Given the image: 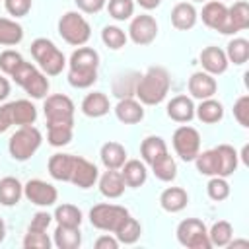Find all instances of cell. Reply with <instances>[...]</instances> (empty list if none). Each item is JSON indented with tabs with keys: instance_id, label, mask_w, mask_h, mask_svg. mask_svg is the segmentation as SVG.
I'll return each mask as SVG.
<instances>
[{
	"instance_id": "obj_8",
	"label": "cell",
	"mask_w": 249,
	"mask_h": 249,
	"mask_svg": "<svg viewBox=\"0 0 249 249\" xmlns=\"http://www.w3.org/2000/svg\"><path fill=\"white\" fill-rule=\"evenodd\" d=\"M177 241L187 249H210L208 230L198 218H185L177 226Z\"/></svg>"
},
{
	"instance_id": "obj_44",
	"label": "cell",
	"mask_w": 249,
	"mask_h": 249,
	"mask_svg": "<svg viewBox=\"0 0 249 249\" xmlns=\"http://www.w3.org/2000/svg\"><path fill=\"white\" fill-rule=\"evenodd\" d=\"M53 245L51 237L47 235V231H39V230H29L23 237V247L25 249H49Z\"/></svg>"
},
{
	"instance_id": "obj_23",
	"label": "cell",
	"mask_w": 249,
	"mask_h": 249,
	"mask_svg": "<svg viewBox=\"0 0 249 249\" xmlns=\"http://www.w3.org/2000/svg\"><path fill=\"white\" fill-rule=\"evenodd\" d=\"M111 109L109 105V97L103 93V91H93V93H88L82 101V113L86 117H91V119H99L103 115H107Z\"/></svg>"
},
{
	"instance_id": "obj_49",
	"label": "cell",
	"mask_w": 249,
	"mask_h": 249,
	"mask_svg": "<svg viewBox=\"0 0 249 249\" xmlns=\"http://www.w3.org/2000/svg\"><path fill=\"white\" fill-rule=\"evenodd\" d=\"M76 6L84 12V14H97L105 8L107 0H74Z\"/></svg>"
},
{
	"instance_id": "obj_17",
	"label": "cell",
	"mask_w": 249,
	"mask_h": 249,
	"mask_svg": "<svg viewBox=\"0 0 249 249\" xmlns=\"http://www.w3.org/2000/svg\"><path fill=\"white\" fill-rule=\"evenodd\" d=\"M165 113L175 123H189L195 117V103L187 95H175L165 107Z\"/></svg>"
},
{
	"instance_id": "obj_2",
	"label": "cell",
	"mask_w": 249,
	"mask_h": 249,
	"mask_svg": "<svg viewBox=\"0 0 249 249\" xmlns=\"http://www.w3.org/2000/svg\"><path fill=\"white\" fill-rule=\"evenodd\" d=\"M169 86H171L169 72L161 66H152L146 70V74L138 76L134 95L142 105H158L165 99Z\"/></svg>"
},
{
	"instance_id": "obj_3",
	"label": "cell",
	"mask_w": 249,
	"mask_h": 249,
	"mask_svg": "<svg viewBox=\"0 0 249 249\" xmlns=\"http://www.w3.org/2000/svg\"><path fill=\"white\" fill-rule=\"evenodd\" d=\"M31 54L35 58V62L39 64V68L43 70V74L47 76H58L66 64V58L62 54V51L47 37H39L31 43Z\"/></svg>"
},
{
	"instance_id": "obj_9",
	"label": "cell",
	"mask_w": 249,
	"mask_h": 249,
	"mask_svg": "<svg viewBox=\"0 0 249 249\" xmlns=\"http://www.w3.org/2000/svg\"><path fill=\"white\" fill-rule=\"evenodd\" d=\"M43 111H45L47 126H54V124L74 126V103L68 95H62V93L47 95L43 103Z\"/></svg>"
},
{
	"instance_id": "obj_41",
	"label": "cell",
	"mask_w": 249,
	"mask_h": 249,
	"mask_svg": "<svg viewBox=\"0 0 249 249\" xmlns=\"http://www.w3.org/2000/svg\"><path fill=\"white\" fill-rule=\"evenodd\" d=\"M126 39H128L126 33L117 25H105L101 31V41L105 43V47H109L113 51L123 49L126 45Z\"/></svg>"
},
{
	"instance_id": "obj_26",
	"label": "cell",
	"mask_w": 249,
	"mask_h": 249,
	"mask_svg": "<svg viewBox=\"0 0 249 249\" xmlns=\"http://www.w3.org/2000/svg\"><path fill=\"white\" fill-rule=\"evenodd\" d=\"M99 158L107 169H121L126 161V150L119 142H105L99 150Z\"/></svg>"
},
{
	"instance_id": "obj_42",
	"label": "cell",
	"mask_w": 249,
	"mask_h": 249,
	"mask_svg": "<svg viewBox=\"0 0 249 249\" xmlns=\"http://www.w3.org/2000/svg\"><path fill=\"white\" fill-rule=\"evenodd\" d=\"M105 6H107L109 16L117 21L130 19L134 14V0H109Z\"/></svg>"
},
{
	"instance_id": "obj_55",
	"label": "cell",
	"mask_w": 249,
	"mask_h": 249,
	"mask_svg": "<svg viewBox=\"0 0 249 249\" xmlns=\"http://www.w3.org/2000/svg\"><path fill=\"white\" fill-rule=\"evenodd\" d=\"M4 237H6V224H4V220L0 218V243L4 241Z\"/></svg>"
},
{
	"instance_id": "obj_10",
	"label": "cell",
	"mask_w": 249,
	"mask_h": 249,
	"mask_svg": "<svg viewBox=\"0 0 249 249\" xmlns=\"http://www.w3.org/2000/svg\"><path fill=\"white\" fill-rule=\"evenodd\" d=\"M173 148L183 161H193L200 152V134L196 128L183 124L173 132Z\"/></svg>"
},
{
	"instance_id": "obj_53",
	"label": "cell",
	"mask_w": 249,
	"mask_h": 249,
	"mask_svg": "<svg viewBox=\"0 0 249 249\" xmlns=\"http://www.w3.org/2000/svg\"><path fill=\"white\" fill-rule=\"evenodd\" d=\"M144 10H154V8H158L160 4H161V0H136Z\"/></svg>"
},
{
	"instance_id": "obj_40",
	"label": "cell",
	"mask_w": 249,
	"mask_h": 249,
	"mask_svg": "<svg viewBox=\"0 0 249 249\" xmlns=\"http://www.w3.org/2000/svg\"><path fill=\"white\" fill-rule=\"evenodd\" d=\"M72 132H74V126H70V124L47 126V140H49L51 146L60 148V146H66L72 140Z\"/></svg>"
},
{
	"instance_id": "obj_14",
	"label": "cell",
	"mask_w": 249,
	"mask_h": 249,
	"mask_svg": "<svg viewBox=\"0 0 249 249\" xmlns=\"http://www.w3.org/2000/svg\"><path fill=\"white\" fill-rule=\"evenodd\" d=\"M99 179V171L97 167L88 161L86 158H80L76 156L74 158V167H72V175H70V183L80 187V189H89L97 183Z\"/></svg>"
},
{
	"instance_id": "obj_34",
	"label": "cell",
	"mask_w": 249,
	"mask_h": 249,
	"mask_svg": "<svg viewBox=\"0 0 249 249\" xmlns=\"http://www.w3.org/2000/svg\"><path fill=\"white\" fill-rule=\"evenodd\" d=\"M231 237H233V228L226 220H218L208 230V239H210V245L212 247H228V243L231 241Z\"/></svg>"
},
{
	"instance_id": "obj_16",
	"label": "cell",
	"mask_w": 249,
	"mask_h": 249,
	"mask_svg": "<svg viewBox=\"0 0 249 249\" xmlns=\"http://www.w3.org/2000/svg\"><path fill=\"white\" fill-rule=\"evenodd\" d=\"M200 64L204 68V72L212 74V76H218V74H224L228 70V56L222 49L218 47H206L200 51Z\"/></svg>"
},
{
	"instance_id": "obj_39",
	"label": "cell",
	"mask_w": 249,
	"mask_h": 249,
	"mask_svg": "<svg viewBox=\"0 0 249 249\" xmlns=\"http://www.w3.org/2000/svg\"><path fill=\"white\" fill-rule=\"evenodd\" d=\"M226 56H228V62H233L237 66L245 64L247 58H249V41L247 39H241V37H235L228 43V51H226Z\"/></svg>"
},
{
	"instance_id": "obj_33",
	"label": "cell",
	"mask_w": 249,
	"mask_h": 249,
	"mask_svg": "<svg viewBox=\"0 0 249 249\" xmlns=\"http://www.w3.org/2000/svg\"><path fill=\"white\" fill-rule=\"evenodd\" d=\"M21 39H23V27L16 19L0 18V45L14 47L21 43Z\"/></svg>"
},
{
	"instance_id": "obj_27",
	"label": "cell",
	"mask_w": 249,
	"mask_h": 249,
	"mask_svg": "<svg viewBox=\"0 0 249 249\" xmlns=\"http://www.w3.org/2000/svg\"><path fill=\"white\" fill-rule=\"evenodd\" d=\"M10 111H12V121L18 126H25V124H33L37 119V109L31 101L27 99H16L10 101Z\"/></svg>"
},
{
	"instance_id": "obj_38",
	"label": "cell",
	"mask_w": 249,
	"mask_h": 249,
	"mask_svg": "<svg viewBox=\"0 0 249 249\" xmlns=\"http://www.w3.org/2000/svg\"><path fill=\"white\" fill-rule=\"evenodd\" d=\"M150 167H152L154 175H156L160 181L169 183V181H173V179L177 177V163H175V160L169 156V152H167L165 156H161L160 160H156Z\"/></svg>"
},
{
	"instance_id": "obj_18",
	"label": "cell",
	"mask_w": 249,
	"mask_h": 249,
	"mask_svg": "<svg viewBox=\"0 0 249 249\" xmlns=\"http://www.w3.org/2000/svg\"><path fill=\"white\" fill-rule=\"evenodd\" d=\"M115 115L121 123L124 124H134L140 123L144 119V107L138 99L134 97H123L119 99V103L115 105Z\"/></svg>"
},
{
	"instance_id": "obj_5",
	"label": "cell",
	"mask_w": 249,
	"mask_h": 249,
	"mask_svg": "<svg viewBox=\"0 0 249 249\" xmlns=\"http://www.w3.org/2000/svg\"><path fill=\"white\" fill-rule=\"evenodd\" d=\"M10 76H12V80H14L18 86H21V88L27 91V95H31L33 99H43V97H47V93H49V80H47V76H45L41 70H37L33 64L21 60Z\"/></svg>"
},
{
	"instance_id": "obj_13",
	"label": "cell",
	"mask_w": 249,
	"mask_h": 249,
	"mask_svg": "<svg viewBox=\"0 0 249 249\" xmlns=\"http://www.w3.org/2000/svg\"><path fill=\"white\" fill-rule=\"evenodd\" d=\"M202 21L206 27L214 29V31H220L224 35H230L228 31V6L220 0H210L204 4L202 8V14H200Z\"/></svg>"
},
{
	"instance_id": "obj_24",
	"label": "cell",
	"mask_w": 249,
	"mask_h": 249,
	"mask_svg": "<svg viewBox=\"0 0 249 249\" xmlns=\"http://www.w3.org/2000/svg\"><path fill=\"white\" fill-rule=\"evenodd\" d=\"M121 175H123L126 187L136 189V187H142L146 183L148 169H146V165L140 160H126L123 163V167H121Z\"/></svg>"
},
{
	"instance_id": "obj_1",
	"label": "cell",
	"mask_w": 249,
	"mask_h": 249,
	"mask_svg": "<svg viewBox=\"0 0 249 249\" xmlns=\"http://www.w3.org/2000/svg\"><path fill=\"white\" fill-rule=\"evenodd\" d=\"M97 66L99 54L91 47H78L68 60V82L72 88L86 89L95 84L97 80Z\"/></svg>"
},
{
	"instance_id": "obj_29",
	"label": "cell",
	"mask_w": 249,
	"mask_h": 249,
	"mask_svg": "<svg viewBox=\"0 0 249 249\" xmlns=\"http://www.w3.org/2000/svg\"><path fill=\"white\" fill-rule=\"evenodd\" d=\"M140 154H142V160L148 165H152L156 160L167 154V144L161 136H146L140 144Z\"/></svg>"
},
{
	"instance_id": "obj_37",
	"label": "cell",
	"mask_w": 249,
	"mask_h": 249,
	"mask_svg": "<svg viewBox=\"0 0 249 249\" xmlns=\"http://www.w3.org/2000/svg\"><path fill=\"white\" fill-rule=\"evenodd\" d=\"M218 158H220V177H230L237 169V152L230 144L216 146Z\"/></svg>"
},
{
	"instance_id": "obj_48",
	"label": "cell",
	"mask_w": 249,
	"mask_h": 249,
	"mask_svg": "<svg viewBox=\"0 0 249 249\" xmlns=\"http://www.w3.org/2000/svg\"><path fill=\"white\" fill-rule=\"evenodd\" d=\"M53 222V216L49 212H35L33 218H31V224H29V230H39V231H47V228L51 226Z\"/></svg>"
},
{
	"instance_id": "obj_11",
	"label": "cell",
	"mask_w": 249,
	"mask_h": 249,
	"mask_svg": "<svg viewBox=\"0 0 249 249\" xmlns=\"http://www.w3.org/2000/svg\"><path fill=\"white\" fill-rule=\"evenodd\" d=\"M23 195L35 206H53L58 198L56 187L43 179H29L23 185Z\"/></svg>"
},
{
	"instance_id": "obj_54",
	"label": "cell",
	"mask_w": 249,
	"mask_h": 249,
	"mask_svg": "<svg viewBox=\"0 0 249 249\" xmlns=\"http://www.w3.org/2000/svg\"><path fill=\"white\" fill-rule=\"evenodd\" d=\"M228 247H249V241L247 239H231L230 243H228Z\"/></svg>"
},
{
	"instance_id": "obj_7",
	"label": "cell",
	"mask_w": 249,
	"mask_h": 249,
	"mask_svg": "<svg viewBox=\"0 0 249 249\" xmlns=\"http://www.w3.org/2000/svg\"><path fill=\"white\" fill-rule=\"evenodd\" d=\"M58 35L74 47H82L89 41L91 37V27L88 23V19L78 14V12H66L60 19H58Z\"/></svg>"
},
{
	"instance_id": "obj_51",
	"label": "cell",
	"mask_w": 249,
	"mask_h": 249,
	"mask_svg": "<svg viewBox=\"0 0 249 249\" xmlns=\"http://www.w3.org/2000/svg\"><path fill=\"white\" fill-rule=\"evenodd\" d=\"M14 124L12 121V111H10V103L6 105H0V134L6 132L10 126Z\"/></svg>"
},
{
	"instance_id": "obj_36",
	"label": "cell",
	"mask_w": 249,
	"mask_h": 249,
	"mask_svg": "<svg viewBox=\"0 0 249 249\" xmlns=\"http://www.w3.org/2000/svg\"><path fill=\"white\" fill-rule=\"evenodd\" d=\"M140 233H142V226H140V222H138L136 218L128 216V218L123 222V226H121L113 235L119 239V243L132 245V243H136V241L140 239Z\"/></svg>"
},
{
	"instance_id": "obj_47",
	"label": "cell",
	"mask_w": 249,
	"mask_h": 249,
	"mask_svg": "<svg viewBox=\"0 0 249 249\" xmlns=\"http://www.w3.org/2000/svg\"><path fill=\"white\" fill-rule=\"evenodd\" d=\"M6 12L14 18H23L31 10V0H4Z\"/></svg>"
},
{
	"instance_id": "obj_56",
	"label": "cell",
	"mask_w": 249,
	"mask_h": 249,
	"mask_svg": "<svg viewBox=\"0 0 249 249\" xmlns=\"http://www.w3.org/2000/svg\"><path fill=\"white\" fill-rule=\"evenodd\" d=\"M195 2H204V0H195Z\"/></svg>"
},
{
	"instance_id": "obj_22",
	"label": "cell",
	"mask_w": 249,
	"mask_h": 249,
	"mask_svg": "<svg viewBox=\"0 0 249 249\" xmlns=\"http://www.w3.org/2000/svg\"><path fill=\"white\" fill-rule=\"evenodd\" d=\"M124 179L121 175V171L117 169H107L101 177H99V191L103 196L107 198H119L124 193Z\"/></svg>"
},
{
	"instance_id": "obj_50",
	"label": "cell",
	"mask_w": 249,
	"mask_h": 249,
	"mask_svg": "<svg viewBox=\"0 0 249 249\" xmlns=\"http://www.w3.org/2000/svg\"><path fill=\"white\" fill-rule=\"evenodd\" d=\"M119 245H121L119 239H117L115 235H109V233L99 235V237L95 239V249H117Z\"/></svg>"
},
{
	"instance_id": "obj_43",
	"label": "cell",
	"mask_w": 249,
	"mask_h": 249,
	"mask_svg": "<svg viewBox=\"0 0 249 249\" xmlns=\"http://www.w3.org/2000/svg\"><path fill=\"white\" fill-rule=\"evenodd\" d=\"M206 193H208V196L212 198V200H216V202H222V200H226L228 196H230V185H228V181H226V177H212L210 181H208V185H206Z\"/></svg>"
},
{
	"instance_id": "obj_19",
	"label": "cell",
	"mask_w": 249,
	"mask_h": 249,
	"mask_svg": "<svg viewBox=\"0 0 249 249\" xmlns=\"http://www.w3.org/2000/svg\"><path fill=\"white\" fill-rule=\"evenodd\" d=\"M196 18H198V14H196V10L191 2H179L171 10V23L179 31L193 29L195 23H196Z\"/></svg>"
},
{
	"instance_id": "obj_31",
	"label": "cell",
	"mask_w": 249,
	"mask_h": 249,
	"mask_svg": "<svg viewBox=\"0 0 249 249\" xmlns=\"http://www.w3.org/2000/svg\"><path fill=\"white\" fill-rule=\"evenodd\" d=\"M195 115L198 117V121L206 123V124H214L218 121H222L224 117V107L220 101L208 97V99H200V105L195 107Z\"/></svg>"
},
{
	"instance_id": "obj_46",
	"label": "cell",
	"mask_w": 249,
	"mask_h": 249,
	"mask_svg": "<svg viewBox=\"0 0 249 249\" xmlns=\"http://www.w3.org/2000/svg\"><path fill=\"white\" fill-rule=\"evenodd\" d=\"M233 117L241 126H249V95H241L233 103Z\"/></svg>"
},
{
	"instance_id": "obj_52",
	"label": "cell",
	"mask_w": 249,
	"mask_h": 249,
	"mask_svg": "<svg viewBox=\"0 0 249 249\" xmlns=\"http://www.w3.org/2000/svg\"><path fill=\"white\" fill-rule=\"evenodd\" d=\"M8 95H10V82L4 76H0V101H4Z\"/></svg>"
},
{
	"instance_id": "obj_30",
	"label": "cell",
	"mask_w": 249,
	"mask_h": 249,
	"mask_svg": "<svg viewBox=\"0 0 249 249\" xmlns=\"http://www.w3.org/2000/svg\"><path fill=\"white\" fill-rule=\"evenodd\" d=\"M23 196V185L16 177H2L0 179V204L16 206Z\"/></svg>"
},
{
	"instance_id": "obj_20",
	"label": "cell",
	"mask_w": 249,
	"mask_h": 249,
	"mask_svg": "<svg viewBox=\"0 0 249 249\" xmlns=\"http://www.w3.org/2000/svg\"><path fill=\"white\" fill-rule=\"evenodd\" d=\"M187 202H189V195L181 187H167L160 195V206L165 212H171V214L181 212L187 206Z\"/></svg>"
},
{
	"instance_id": "obj_4",
	"label": "cell",
	"mask_w": 249,
	"mask_h": 249,
	"mask_svg": "<svg viewBox=\"0 0 249 249\" xmlns=\"http://www.w3.org/2000/svg\"><path fill=\"white\" fill-rule=\"evenodd\" d=\"M43 136L41 130L35 128L33 124H25L19 126L8 140V152L16 161H25L29 160L41 146Z\"/></svg>"
},
{
	"instance_id": "obj_6",
	"label": "cell",
	"mask_w": 249,
	"mask_h": 249,
	"mask_svg": "<svg viewBox=\"0 0 249 249\" xmlns=\"http://www.w3.org/2000/svg\"><path fill=\"white\" fill-rule=\"evenodd\" d=\"M128 216H130V212L124 206L109 204V202L95 204L89 210V222H91V226L97 228V230H101V231H109V233H115Z\"/></svg>"
},
{
	"instance_id": "obj_35",
	"label": "cell",
	"mask_w": 249,
	"mask_h": 249,
	"mask_svg": "<svg viewBox=\"0 0 249 249\" xmlns=\"http://www.w3.org/2000/svg\"><path fill=\"white\" fill-rule=\"evenodd\" d=\"M53 218L60 226H70V228H80L82 224V210L74 204H60L54 208Z\"/></svg>"
},
{
	"instance_id": "obj_25",
	"label": "cell",
	"mask_w": 249,
	"mask_h": 249,
	"mask_svg": "<svg viewBox=\"0 0 249 249\" xmlns=\"http://www.w3.org/2000/svg\"><path fill=\"white\" fill-rule=\"evenodd\" d=\"M249 27V4L245 0L233 2L231 8H228V31L237 33Z\"/></svg>"
},
{
	"instance_id": "obj_32",
	"label": "cell",
	"mask_w": 249,
	"mask_h": 249,
	"mask_svg": "<svg viewBox=\"0 0 249 249\" xmlns=\"http://www.w3.org/2000/svg\"><path fill=\"white\" fill-rule=\"evenodd\" d=\"M198 173L200 175H208V177H220V158H218V152L216 148L212 150H204V152H198V156L193 160Z\"/></svg>"
},
{
	"instance_id": "obj_45",
	"label": "cell",
	"mask_w": 249,
	"mask_h": 249,
	"mask_svg": "<svg viewBox=\"0 0 249 249\" xmlns=\"http://www.w3.org/2000/svg\"><path fill=\"white\" fill-rule=\"evenodd\" d=\"M21 60H23V56H21L18 51L8 49V51H4V53L0 54V70H2L4 74H8V76H10Z\"/></svg>"
},
{
	"instance_id": "obj_15",
	"label": "cell",
	"mask_w": 249,
	"mask_h": 249,
	"mask_svg": "<svg viewBox=\"0 0 249 249\" xmlns=\"http://www.w3.org/2000/svg\"><path fill=\"white\" fill-rule=\"evenodd\" d=\"M187 88H189V93L195 99H208V97H214V93L218 89V84H216L212 74H208V72H195L189 78Z\"/></svg>"
},
{
	"instance_id": "obj_12",
	"label": "cell",
	"mask_w": 249,
	"mask_h": 249,
	"mask_svg": "<svg viewBox=\"0 0 249 249\" xmlns=\"http://www.w3.org/2000/svg\"><path fill=\"white\" fill-rule=\"evenodd\" d=\"M128 37L132 43H136L140 47L150 45L158 37V21L150 14H140L136 18H132V21L128 25Z\"/></svg>"
},
{
	"instance_id": "obj_28",
	"label": "cell",
	"mask_w": 249,
	"mask_h": 249,
	"mask_svg": "<svg viewBox=\"0 0 249 249\" xmlns=\"http://www.w3.org/2000/svg\"><path fill=\"white\" fill-rule=\"evenodd\" d=\"M53 243L58 249H78L82 245L80 228H70V226L56 224V230L53 233Z\"/></svg>"
},
{
	"instance_id": "obj_21",
	"label": "cell",
	"mask_w": 249,
	"mask_h": 249,
	"mask_svg": "<svg viewBox=\"0 0 249 249\" xmlns=\"http://www.w3.org/2000/svg\"><path fill=\"white\" fill-rule=\"evenodd\" d=\"M74 158L72 154H53L49 160V173L56 181L70 183L72 167H74Z\"/></svg>"
}]
</instances>
